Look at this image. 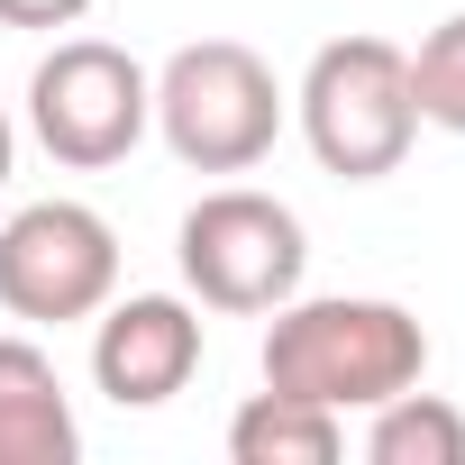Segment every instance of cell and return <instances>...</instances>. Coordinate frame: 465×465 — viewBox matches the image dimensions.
Listing matches in <instances>:
<instances>
[{
	"mask_svg": "<svg viewBox=\"0 0 465 465\" xmlns=\"http://www.w3.org/2000/svg\"><path fill=\"white\" fill-rule=\"evenodd\" d=\"M256 365H265V392H292V401H320L347 420V411H374L429 374V329L374 292H329V302L292 292V302H274Z\"/></svg>",
	"mask_w": 465,
	"mask_h": 465,
	"instance_id": "obj_1",
	"label": "cell"
},
{
	"mask_svg": "<svg viewBox=\"0 0 465 465\" xmlns=\"http://www.w3.org/2000/svg\"><path fill=\"white\" fill-rule=\"evenodd\" d=\"M283 83L256 46L238 37H201V46H173L164 74H155V137L173 146V164L192 173H247L274 155L283 137Z\"/></svg>",
	"mask_w": 465,
	"mask_h": 465,
	"instance_id": "obj_2",
	"label": "cell"
},
{
	"mask_svg": "<svg viewBox=\"0 0 465 465\" xmlns=\"http://www.w3.org/2000/svg\"><path fill=\"white\" fill-rule=\"evenodd\" d=\"M292 119L320 155V173L338 183H383L401 173L411 137H420V101H411V55L392 37H329L292 92Z\"/></svg>",
	"mask_w": 465,
	"mask_h": 465,
	"instance_id": "obj_3",
	"label": "cell"
},
{
	"mask_svg": "<svg viewBox=\"0 0 465 465\" xmlns=\"http://www.w3.org/2000/svg\"><path fill=\"white\" fill-rule=\"evenodd\" d=\"M173 265L192 283L201 311H228V320H256L274 302L302 292L311 274V228L274 201V192H247V183H228V192H201L173 228Z\"/></svg>",
	"mask_w": 465,
	"mask_h": 465,
	"instance_id": "obj_4",
	"label": "cell"
},
{
	"mask_svg": "<svg viewBox=\"0 0 465 465\" xmlns=\"http://www.w3.org/2000/svg\"><path fill=\"white\" fill-rule=\"evenodd\" d=\"M146 128H155V74L128 46L64 37L55 55H37V74H28V137L55 164H74V173L128 164Z\"/></svg>",
	"mask_w": 465,
	"mask_h": 465,
	"instance_id": "obj_5",
	"label": "cell"
},
{
	"mask_svg": "<svg viewBox=\"0 0 465 465\" xmlns=\"http://www.w3.org/2000/svg\"><path fill=\"white\" fill-rule=\"evenodd\" d=\"M119 292V228L92 201H28L0 219V311L10 320H92Z\"/></svg>",
	"mask_w": 465,
	"mask_h": 465,
	"instance_id": "obj_6",
	"label": "cell"
},
{
	"mask_svg": "<svg viewBox=\"0 0 465 465\" xmlns=\"http://www.w3.org/2000/svg\"><path fill=\"white\" fill-rule=\"evenodd\" d=\"M201 374V311L183 292H128L92 311V383L119 411H164Z\"/></svg>",
	"mask_w": 465,
	"mask_h": 465,
	"instance_id": "obj_7",
	"label": "cell"
},
{
	"mask_svg": "<svg viewBox=\"0 0 465 465\" xmlns=\"http://www.w3.org/2000/svg\"><path fill=\"white\" fill-rule=\"evenodd\" d=\"M83 420L37 338H0V465H74Z\"/></svg>",
	"mask_w": 465,
	"mask_h": 465,
	"instance_id": "obj_8",
	"label": "cell"
},
{
	"mask_svg": "<svg viewBox=\"0 0 465 465\" xmlns=\"http://www.w3.org/2000/svg\"><path fill=\"white\" fill-rule=\"evenodd\" d=\"M338 447H347L338 411L292 401V392H256L238 420H228V456L238 465H338Z\"/></svg>",
	"mask_w": 465,
	"mask_h": 465,
	"instance_id": "obj_9",
	"label": "cell"
},
{
	"mask_svg": "<svg viewBox=\"0 0 465 465\" xmlns=\"http://www.w3.org/2000/svg\"><path fill=\"white\" fill-rule=\"evenodd\" d=\"M365 456H374V465H465V411L411 383V392L374 401Z\"/></svg>",
	"mask_w": 465,
	"mask_h": 465,
	"instance_id": "obj_10",
	"label": "cell"
},
{
	"mask_svg": "<svg viewBox=\"0 0 465 465\" xmlns=\"http://www.w3.org/2000/svg\"><path fill=\"white\" fill-rule=\"evenodd\" d=\"M411 101H420L429 128L465 137V10L420 37V55H411Z\"/></svg>",
	"mask_w": 465,
	"mask_h": 465,
	"instance_id": "obj_11",
	"label": "cell"
},
{
	"mask_svg": "<svg viewBox=\"0 0 465 465\" xmlns=\"http://www.w3.org/2000/svg\"><path fill=\"white\" fill-rule=\"evenodd\" d=\"M92 0H0V28H74Z\"/></svg>",
	"mask_w": 465,
	"mask_h": 465,
	"instance_id": "obj_12",
	"label": "cell"
},
{
	"mask_svg": "<svg viewBox=\"0 0 465 465\" xmlns=\"http://www.w3.org/2000/svg\"><path fill=\"white\" fill-rule=\"evenodd\" d=\"M10 164H19V128H10V110H0V192H10Z\"/></svg>",
	"mask_w": 465,
	"mask_h": 465,
	"instance_id": "obj_13",
	"label": "cell"
}]
</instances>
